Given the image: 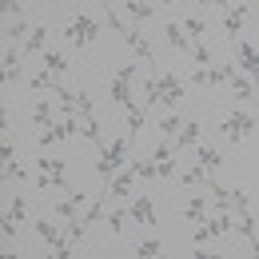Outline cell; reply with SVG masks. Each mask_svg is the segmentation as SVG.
<instances>
[{
  "instance_id": "1",
  "label": "cell",
  "mask_w": 259,
  "mask_h": 259,
  "mask_svg": "<svg viewBox=\"0 0 259 259\" xmlns=\"http://www.w3.org/2000/svg\"><path fill=\"white\" fill-rule=\"evenodd\" d=\"M128 144H132V136L124 132L112 148H104V152H100V160H96V176H104V180H108V176H116V171H120V163H128Z\"/></svg>"
},
{
  "instance_id": "2",
  "label": "cell",
  "mask_w": 259,
  "mask_h": 259,
  "mask_svg": "<svg viewBox=\"0 0 259 259\" xmlns=\"http://www.w3.org/2000/svg\"><path fill=\"white\" fill-rule=\"evenodd\" d=\"M64 36H72L76 48H88V44L100 36V20H96V16H88V12H80V16H72V20L64 24Z\"/></svg>"
},
{
  "instance_id": "3",
  "label": "cell",
  "mask_w": 259,
  "mask_h": 259,
  "mask_svg": "<svg viewBox=\"0 0 259 259\" xmlns=\"http://www.w3.org/2000/svg\"><path fill=\"white\" fill-rule=\"evenodd\" d=\"M220 132H224L231 144H243V140L255 132V116H247V112H231V116H224Z\"/></svg>"
},
{
  "instance_id": "4",
  "label": "cell",
  "mask_w": 259,
  "mask_h": 259,
  "mask_svg": "<svg viewBox=\"0 0 259 259\" xmlns=\"http://www.w3.org/2000/svg\"><path fill=\"white\" fill-rule=\"evenodd\" d=\"M132 72H136V68H132V64H124V68H116V80H112V100H116V104H120L124 112H128V108H136V104H132V92H128Z\"/></svg>"
},
{
  "instance_id": "5",
  "label": "cell",
  "mask_w": 259,
  "mask_h": 259,
  "mask_svg": "<svg viewBox=\"0 0 259 259\" xmlns=\"http://www.w3.org/2000/svg\"><path fill=\"white\" fill-rule=\"evenodd\" d=\"M72 132H76V120L68 116V120H60V124H52V128H44L40 136H36V144H44V148H48V144H64V140L72 136Z\"/></svg>"
},
{
  "instance_id": "6",
  "label": "cell",
  "mask_w": 259,
  "mask_h": 259,
  "mask_svg": "<svg viewBox=\"0 0 259 259\" xmlns=\"http://www.w3.org/2000/svg\"><path fill=\"white\" fill-rule=\"evenodd\" d=\"M132 220L144 224V227H160L156 211H152V195H136V203H132Z\"/></svg>"
},
{
  "instance_id": "7",
  "label": "cell",
  "mask_w": 259,
  "mask_h": 259,
  "mask_svg": "<svg viewBox=\"0 0 259 259\" xmlns=\"http://www.w3.org/2000/svg\"><path fill=\"white\" fill-rule=\"evenodd\" d=\"M227 231H231V215H215V220H207V224L199 227V231H195V243H203V239H215V235H227Z\"/></svg>"
},
{
  "instance_id": "8",
  "label": "cell",
  "mask_w": 259,
  "mask_h": 259,
  "mask_svg": "<svg viewBox=\"0 0 259 259\" xmlns=\"http://www.w3.org/2000/svg\"><path fill=\"white\" fill-rule=\"evenodd\" d=\"M247 12H251L247 4H235L231 12H224V28H227V36H231V40H239V28H243V20H247Z\"/></svg>"
},
{
  "instance_id": "9",
  "label": "cell",
  "mask_w": 259,
  "mask_h": 259,
  "mask_svg": "<svg viewBox=\"0 0 259 259\" xmlns=\"http://www.w3.org/2000/svg\"><path fill=\"white\" fill-rule=\"evenodd\" d=\"M235 52H239V68H243V72H251V76H259V56H255V48H251L243 36L235 40Z\"/></svg>"
},
{
  "instance_id": "10",
  "label": "cell",
  "mask_w": 259,
  "mask_h": 259,
  "mask_svg": "<svg viewBox=\"0 0 259 259\" xmlns=\"http://www.w3.org/2000/svg\"><path fill=\"white\" fill-rule=\"evenodd\" d=\"M120 40L128 44V48H132V52H136V56H140V60H152V44H148V40H144V36H140V32H132V28H128V32L120 36Z\"/></svg>"
},
{
  "instance_id": "11",
  "label": "cell",
  "mask_w": 259,
  "mask_h": 259,
  "mask_svg": "<svg viewBox=\"0 0 259 259\" xmlns=\"http://www.w3.org/2000/svg\"><path fill=\"white\" fill-rule=\"evenodd\" d=\"M44 44H48V28L36 24L32 32H28V40H24V52H44Z\"/></svg>"
},
{
  "instance_id": "12",
  "label": "cell",
  "mask_w": 259,
  "mask_h": 259,
  "mask_svg": "<svg viewBox=\"0 0 259 259\" xmlns=\"http://www.w3.org/2000/svg\"><path fill=\"white\" fill-rule=\"evenodd\" d=\"M132 180H136V167H124V171H120V176H116V180H112V192L108 195H128V188H132Z\"/></svg>"
},
{
  "instance_id": "13",
  "label": "cell",
  "mask_w": 259,
  "mask_h": 259,
  "mask_svg": "<svg viewBox=\"0 0 259 259\" xmlns=\"http://www.w3.org/2000/svg\"><path fill=\"white\" fill-rule=\"evenodd\" d=\"M44 68H48L52 76H64L68 72V56L64 52H44Z\"/></svg>"
},
{
  "instance_id": "14",
  "label": "cell",
  "mask_w": 259,
  "mask_h": 259,
  "mask_svg": "<svg viewBox=\"0 0 259 259\" xmlns=\"http://www.w3.org/2000/svg\"><path fill=\"white\" fill-rule=\"evenodd\" d=\"M195 136H199V120H188V124L180 128V136H176V148H192Z\"/></svg>"
},
{
  "instance_id": "15",
  "label": "cell",
  "mask_w": 259,
  "mask_h": 259,
  "mask_svg": "<svg viewBox=\"0 0 259 259\" xmlns=\"http://www.w3.org/2000/svg\"><path fill=\"white\" fill-rule=\"evenodd\" d=\"M4 76H8V80H20V52H16V48L4 52Z\"/></svg>"
},
{
  "instance_id": "16",
  "label": "cell",
  "mask_w": 259,
  "mask_h": 259,
  "mask_svg": "<svg viewBox=\"0 0 259 259\" xmlns=\"http://www.w3.org/2000/svg\"><path fill=\"white\" fill-rule=\"evenodd\" d=\"M56 100H60V112H64V120H68V116L76 112V92H72V88H64V84H60V88H56Z\"/></svg>"
},
{
  "instance_id": "17",
  "label": "cell",
  "mask_w": 259,
  "mask_h": 259,
  "mask_svg": "<svg viewBox=\"0 0 259 259\" xmlns=\"http://www.w3.org/2000/svg\"><path fill=\"white\" fill-rule=\"evenodd\" d=\"M36 167H40V171H48V176H64L68 160H56V156H44V160H36Z\"/></svg>"
},
{
  "instance_id": "18",
  "label": "cell",
  "mask_w": 259,
  "mask_h": 259,
  "mask_svg": "<svg viewBox=\"0 0 259 259\" xmlns=\"http://www.w3.org/2000/svg\"><path fill=\"white\" fill-rule=\"evenodd\" d=\"M140 124H144V104H136V108H128V136L132 140H136V136H140Z\"/></svg>"
},
{
  "instance_id": "19",
  "label": "cell",
  "mask_w": 259,
  "mask_h": 259,
  "mask_svg": "<svg viewBox=\"0 0 259 259\" xmlns=\"http://www.w3.org/2000/svg\"><path fill=\"white\" fill-rule=\"evenodd\" d=\"M36 231H40V239H48V243H56V239H60V235H64V231H60V227L52 224V220H36Z\"/></svg>"
},
{
  "instance_id": "20",
  "label": "cell",
  "mask_w": 259,
  "mask_h": 259,
  "mask_svg": "<svg viewBox=\"0 0 259 259\" xmlns=\"http://www.w3.org/2000/svg\"><path fill=\"white\" fill-rule=\"evenodd\" d=\"M203 215H207V203H203V199H192V203L184 207V220H192V224H203Z\"/></svg>"
},
{
  "instance_id": "21",
  "label": "cell",
  "mask_w": 259,
  "mask_h": 259,
  "mask_svg": "<svg viewBox=\"0 0 259 259\" xmlns=\"http://www.w3.org/2000/svg\"><path fill=\"white\" fill-rule=\"evenodd\" d=\"M231 207H235V211H251V192H247V188H235V192H231Z\"/></svg>"
},
{
  "instance_id": "22",
  "label": "cell",
  "mask_w": 259,
  "mask_h": 259,
  "mask_svg": "<svg viewBox=\"0 0 259 259\" xmlns=\"http://www.w3.org/2000/svg\"><path fill=\"white\" fill-rule=\"evenodd\" d=\"M195 156H199V163H203V167H207V171H211V167H220V163H224V156H220V152H215V148H199V152H195Z\"/></svg>"
},
{
  "instance_id": "23",
  "label": "cell",
  "mask_w": 259,
  "mask_h": 259,
  "mask_svg": "<svg viewBox=\"0 0 259 259\" xmlns=\"http://www.w3.org/2000/svg\"><path fill=\"white\" fill-rule=\"evenodd\" d=\"M160 251H163L160 239H144V243L136 247V255H140V259H152V255H160Z\"/></svg>"
},
{
  "instance_id": "24",
  "label": "cell",
  "mask_w": 259,
  "mask_h": 259,
  "mask_svg": "<svg viewBox=\"0 0 259 259\" xmlns=\"http://www.w3.org/2000/svg\"><path fill=\"white\" fill-rule=\"evenodd\" d=\"M231 76H235V68H211V72H207V84H231Z\"/></svg>"
},
{
  "instance_id": "25",
  "label": "cell",
  "mask_w": 259,
  "mask_h": 259,
  "mask_svg": "<svg viewBox=\"0 0 259 259\" xmlns=\"http://www.w3.org/2000/svg\"><path fill=\"white\" fill-rule=\"evenodd\" d=\"M104 203H108V195H100L96 203H92V207H88V211H84V220H80V224H84V227H88V224H96L100 215H104Z\"/></svg>"
},
{
  "instance_id": "26",
  "label": "cell",
  "mask_w": 259,
  "mask_h": 259,
  "mask_svg": "<svg viewBox=\"0 0 259 259\" xmlns=\"http://www.w3.org/2000/svg\"><path fill=\"white\" fill-rule=\"evenodd\" d=\"M180 28H184L188 36H203V32H207V24H203V16H188V20L180 24Z\"/></svg>"
},
{
  "instance_id": "27",
  "label": "cell",
  "mask_w": 259,
  "mask_h": 259,
  "mask_svg": "<svg viewBox=\"0 0 259 259\" xmlns=\"http://www.w3.org/2000/svg\"><path fill=\"white\" fill-rule=\"evenodd\" d=\"M163 32H167V40H171V48H188V36H184V28H180V24H167Z\"/></svg>"
},
{
  "instance_id": "28",
  "label": "cell",
  "mask_w": 259,
  "mask_h": 259,
  "mask_svg": "<svg viewBox=\"0 0 259 259\" xmlns=\"http://www.w3.org/2000/svg\"><path fill=\"white\" fill-rule=\"evenodd\" d=\"M203 180H207V167H203V163H195V167L184 171V184H203Z\"/></svg>"
},
{
  "instance_id": "29",
  "label": "cell",
  "mask_w": 259,
  "mask_h": 259,
  "mask_svg": "<svg viewBox=\"0 0 259 259\" xmlns=\"http://www.w3.org/2000/svg\"><path fill=\"white\" fill-rule=\"evenodd\" d=\"M124 224H128V211H112V215H108V227H112V235H124Z\"/></svg>"
},
{
  "instance_id": "30",
  "label": "cell",
  "mask_w": 259,
  "mask_h": 259,
  "mask_svg": "<svg viewBox=\"0 0 259 259\" xmlns=\"http://www.w3.org/2000/svg\"><path fill=\"white\" fill-rule=\"evenodd\" d=\"M24 207H28V203H24V195H16V199H12V207H8V220H12V224H20V220H24Z\"/></svg>"
},
{
  "instance_id": "31",
  "label": "cell",
  "mask_w": 259,
  "mask_h": 259,
  "mask_svg": "<svg viewBox=\"0 0 259 259\" xmlns=\"http://www.w3.org/2000/svg\"><path fill=\"white\" fill-rule=\"evenodd\" d=\"M52 251H56V259H68L72 255V235H60V239L52 243Z\"/></svg>"
},
{
  "instance_id": "32",
  "label": "cell",
  "mask_w": 259,
  "mask_h": 259,
  "mask_svg": "<svg viewBox=\"0 0 259 259\" xmlns=\"http://www.w3.org/2000/svg\"><path fill=\"white\" fill-rule=\"evenodd\" d=\"M231 88H235V92H239V100H251V84H247V80H243V76H239V72H235V76H231Z\"/></svg>"
},
{
  "instance_id": "33",
  "label": "cell",
  "mask_w": 259,
  "mask_h": 259,
  "mask_svg": "<svg viewBox=\"0 0 259 259\" xmlns=\"http://www.w3.org/2000/svg\"><path fill=\"white\" fill-rule=\"evenodd\" d=\"M180 128H184V120H180V116H163V120H160V132H163V136H171V132H180Z\"/></svg>"
},
{
  "instance_id": "34",
  "label": "cell",
  "mask_w": 259,
  "mask_h": 259,
  "mask_svg": "<svg viewBox=\"0 0 259 259\" xmlns=\"http://www.w3.org/2000/svg\"><path fill=\"white\" fill-rule=\"evenodd\" d=\"M48 120H52V108H48V104H36V112H32V124H40V128H44Z\"/></svg>"
},
{
  "instance_id": "35",
  "label": "cell",
  "mask_w": 259,
  "mask_h": 259,
  "mask_svg": "<svg viewBox=\"0 0 259 259\" xmlns=\"http://www.w3.org/2000/svg\"><path fill=\"white\" fill-rule=\"evenodd\" d=\"M76 207H80V203H76V199L68 195V199H60V203H56V215H64V220H72V211H76Z\"/></svg>"
},
{
  "instance_id": "36",
  "label": "cell",
  "mask_w": 259,
  "mask_h": 259,
  "mask_svg": "<svg viewBox=\"0 0 259 259\" xmlns=\"http://www.w3.org/2000/svg\"><path fill=\"white\" fill-rule=\"evenodd\" d=\"M128 12L136 16V20H144V16H156V8H152V4H128Z\"/></svg>"
},
{
  "instance_id": "37",
  "label": "cell",
  "mask_w": 259,
  "mask_h": 259,
  "mask_svg": "<svg viewBox=\"0 0 259 259\" xmlns=\"http://www.w3.org/2000/svg\"><path fill=\"white\" fill-rule=\"evenodd\" d=\"M156 176H160V180L176 176V160H160V163H156Z\"/></svg>"
},
{
  "instance_id": "38",
  "label": "cell",
  "mask_w": 259,
  "mask_h": 259,
  "mask_svg": "<svg viewBox=\"0 0 259 259\" xmlns=\"http://www.w3.org/2000/svg\"><path fill=\"white\" fill-rule=\"evenodd\" d=\"M132 167H136L140 180H152V176H156V163H136V160H132Z\"/></svg>"
},
{
  "instance_id": "39",
  "label": "cell",
  "mask_w": 259,
  "mask_h": 259,
  "mask_svg": "<svg viewBox=\"0 0 259 259\" xmlns=\"http://www.w3.org/2000/svg\"><path fill=\"white\" fill-rule=\"evenodd\" d=\"M52 80H56V76H52V72L44 68V72H36V76H32V88H48Z\"/></svg>"
},
{
  "instance_id": "40",
  "label": "cell",
  "mask_w": 259,
  "mask_h": 259,
  "mask_svg": "<svg viewBox=\"0 0 259 259\" xmlns=\"http://www.w3.org/2000/svg\"><path fill=\"white\" fill-rule=\"evenodd\" d=\"M20 36H28V24H24V20H16V24H8V40H20Z\"/></svg>"
},
{
  "instance_id": "41",
  "label": "cell",
  "mask_w": 259,
  "mask_h": 259,
  "mask_svg": "<svg viewBox=\"0 0 259 259\" xmlns=\"http://www.w3.org/2000/svg\"><path fill=\"white\" fill-rule=\"evenodd\" d=\"M84 140L100 144V124H96V120H88V124H84Z\"/></svg>"
},
{
  "instance_id": "42",
  "label": "cell",
  "mask_w": 259,
  "mask_h": 259,
  "mask_svg": "<svg viewBox=\"0 0 259 259\" xmlns=\"http://www.w3.org/2000/svg\"><path fill=\"white\" fill-rule=\"evenodd\" d=\"M108 24H112V32H128V28H124V20H120V16H116V8H108Z\"/></svg>"
},
{
  "instance_id": "43",
  "label": "cell",
  "mask_w": 259,
  "mask_h": 259,
  "mask_svg": "<svg viewBox=\"0 0 259 259\" xmlns=\"http://www.w3.org/2000/svg\"><path fill=\"white\" fill-rule=\"evenodd\" d=\"M192 60H195V64H207V60H211V52H207L203 44H195V48H192Z\"/></svg>"
},
{
  "instance_id": "44",
  "label": "cell",
  "mask_w": 259,
  "mask_h": 259,
  "mask_svg": "<svg viewBox=\"0 0 259 259\" xmlns=\"http://www.w3.org/2000/svg\"><path fill=\"white\" fill-rule=\"evenodd\" d=\"M160 160H171V144H163V140H160V148H156V156H152V163H160Z\"/></svg>"
},
{
  "instance_id": "45",
  "label": "cell",
  "mask_w": 259,
  "mask_h": 259,
  "mask_svg": "<svg viewBox=\"0 0 259 259\" xmlns=\"http://www.w3.org/2000/svg\"><path fill=\"white\" fill-rule=\"evenodd\" d=\"M0 231H4V235H8V239H12V235H16V231H20V227L12 224V220H8V215H4V220H0Z\"/></svg>"
},
{
  "instance_id": "46",
  "label": "cell",
  "mask_w": 259,
  "mask_h": 259,
  "mask_svg": "<svg viewBox=\"0 0 259 259\" xmlns=\"http://www.w3.org/2000/svg\"><path fill=\"white\" fill-rule=\"evenodd\" d=\"M192 84H195V88H203V84H207V72H203V68H195V72H192Z\"/></svg>"
},
{
  "instance_id": "47",
  "label": "cell",
  "mask_w": 259,
  "mask_h": 259,
  "mask_svg": "<svg viewBox=\"0 0 259 259\" xmlns=\"http://www.w3.org/2000/svg\"><path fill=\"white\" fill-rule=\"evenodd\" d=\"M8 176H12V180H24V176H28V171H24V167H20V163H8Z\"/></svg>"
}]
</instances>
